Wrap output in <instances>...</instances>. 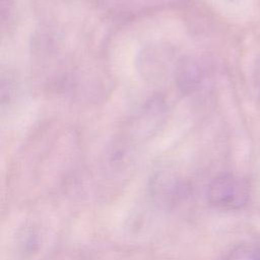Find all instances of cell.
I'll list each match as a JSON object with an SVG mask.
<instances>
[{
    "label": "cell",
    "instance_id": "6da1fadb",
    "mask_svg": "<svg viewBox=\"0 0 260 260\" xmlns=\"http://www.w3.org/2000/svg\"><path fill=\"white\" fill-rule=\"evenodd\" d=\"M250 197L247 184L242 180L222 175L215 178L207 190L208 202L215 208L222 210H237L244 207Z\"/></svg>",
    "mask_w": 260,
    "mask_h": 260
},
{
    "label": "cell",
    "instance_id": "7a4b0ae2",
    "mask_svg": "<svg viewBox=\"0 0 260 260\" xmlns=\"http://www.w3.org/2000/svg\"><path fill=\"white\" fill-rule=\"evenodd\" d=\"M223 260H260V246L244 243L234 247Z\"/></svg>",
    "mask_w": 260,
    "mask_h": 260
}]
</instances>
